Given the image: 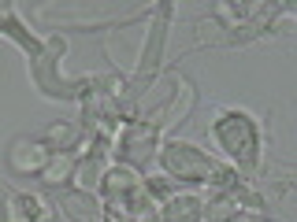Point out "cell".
<instances>
[{
	"instance_id": "1",
	"label": "cell",
	"mask_w": 297,
	"mask_h": 222,
	"mask_svg": "<svg viewBox=\"0 0 297 222\" xmlns=\"http://www.w3.org/2000/svg\"><path fill=\"white\" fill-rule=\"evenodd\" d=\"M0 204H4V196H0Z\"/></svg>"
}]
</instances>
